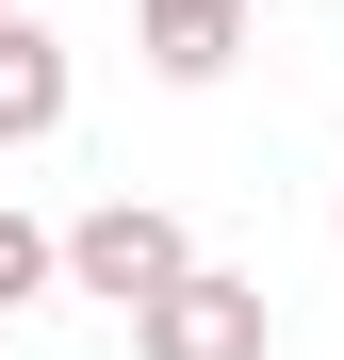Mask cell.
Instances as JSON below:
<instances>
[{"mask_svg":"<svg viewBox=\"0 0 344 360\" xmlns=\"http://www.w3.org/2000/svg\"><path fill=\"white\" fill-rule=\"evenodd\" d=\"M0 17H17V0H0Z\"/></svg>","mask_w":344,"mask_h":360,"instance_id":"6","label":"cell"},{"mask_svg":"<svg viewBox=\"0 0 344 360\" xmlns=\"http://www.w3.org/2000/svg\"><path fill=\"white\" fill-rule=\"evenodd\" d=\"M49 262H66V246H49L17 197H0V311H17V295H49Z\"/></svg>","mask_w":344,"mask_h":360,"instance_id":"5","label":"cell"},{"mask_svg":"<svg viewBox=\"0 0 344 360\" xmlns=\"http://www.w3.org/2000/svg\"><path fill=\"white\" fill-rule=\"evenodd\" d=\"M181 262H197V246H181V213H148V197H98V213L66 229V278L98 295V311H148Z\"/></svg>","mask_w":344,"mask_h":360,"instance_id":"1","label":"cell"},{"mask_svg":"<svg viewBox=\"0 0 344 360\" xmlns=\"http://www.w3.org/2000/svg\"><path fill=\"white\" fill-rule=\"evenodd\" d=\"M132 33H148L164 82H213L229 49H246V0H132Z\"/></svg>","mask_w":344,"mask_h":360,"instance_id":"3","label":"cell"},{"mask_svg":"<svg viewBox=\"0 0 344 360\" xmlns=\"http://www.w3.org/2000/svg\"><path fill=\"white\" fill-rule=\"evenodd\" d=\"M132 360H262V278H213V262H181L132 311Z\"/></svg>","mask_w":344,"mask_h":360,"instance_id":"2","label":"cell"},{"mask_svg":"<svg viewBox=\"0 0 344 360\" xmlns=\"http://www.w3.org/2000/svg\"><path fill=\"white\" fill-rule=\"evenodd\" d=\"M33 131H66V49L33 17H0V148H33Z\"/></svg>","mask_w":344,"mask_h":360,"instance_id":"4","label":"cell"}]
</instances>
